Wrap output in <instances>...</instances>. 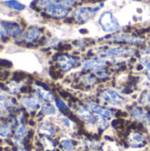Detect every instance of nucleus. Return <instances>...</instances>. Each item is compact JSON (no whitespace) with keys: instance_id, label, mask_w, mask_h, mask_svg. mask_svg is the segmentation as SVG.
Wrapping results in <instances>:
<instances>
[{"instance_id":"obj_1","label":"nucleus","mask_w":150,"mask_h":151,"mask_svg":"<svg viewBox=\"0 0 150 151\" xmlns=\"http://www.w3.org/2000/svg\"><path fill=\"white\" fill-rule=\"evenodd\" d=\"M99 25L106 32H113L120 27L118 19L110 12H105L100 16Z\"/></svg>"},{"instance_id":"obj_2","label":"nucleus","mask_w":150,"mask_h":151,"mask_svg":"<svg viewBox=\"0 0 150 151\" xmlns=\"http://www.w3.org/2000/svg\"><path fill=\"white\" fill-rule=\"evenodd\" d=\"M101 97L107 104L113 106H121L126 103V100L118 92L111 89H105L102 92Z\"/></svg>"},{"instance_id":"obj_3","label":"nucleus","mask_w":150,"mask_h":151,"mask_svg":"<svg viewBox=\"0 0 150 151\" xmlns=\"http://www.w3.org/2000/svg\"><path fill=\"white\" fill-rule=\"evenodd\" d=\"M99 7L97 8H91V7H80L76 9L73 12V16L77 21L80 22H86L90 19L95 12L98 11Z\"/></svg>"},{"instance_id":"obj_4","label":"nucleus","mask_w":150,"mask_h":151,"mask_svg":"<svg viewBox=\"0 0 150 151\" xmlns=\"http://www.w3.org/2000/svg\"><path fill=\"white\" fill-rule=\"evenodd\" d=\"M134 54V50L133 49H126V48H111L106 50L104 53H101L100 56H105L109 58H126L130 57Z\"/></svg>"},{"instance_id":"obj_5","label":"nucleus","mask_w":150,"mask_h":151,"mask_svg":"<svg viewBox=\"0 0 150 151\" xmlns=\"http://www.w3.org/2000/svg\"><path fill=\"white\" fill-rule=\"evenodd\" d=\"M2 26L4 27L6 35L12 36V37H17L21 35L22 30L19 27V25L16 22H10V21H1L0 22Z\"/></svg>"},{"instance_id":"obj_6","label":"nucleus","mask_w":150,"mask_h":151,"mask_svg":"<svg viewBox=\"0 0 150 151\" xmlns=\"http://www.w3.org/2000/svg\"><path fill=\"white\" fill-rule=\"evenodd\" d=\"M57 63L59 67L64 71V72H68L70 71L72 68H73V66L75 65V59L73 58H72L71 56L68 55H62L58 58L57 59Z\"/></svg>"},{"instance_id":"obj_7","label":"nucleus","mask_w":150,"mask_h":151,"mask_svg":"<svg viewBox=\"0 0 150 151\" xmlns=\"http://www.w3.org/2000/svg\"><path fill=\"white\" fill-rule=\"evenodd\" d=\"M82 67L86 70L91 71H101L105 67V62L100 59H88L82 64Z\"/></svg>"},{"instance_id":"obj_8","label":"nucleus","mask_w":150,"mask_h":151,"mask_svg":"<svg viewBox=\"0 0 150 151\" xmlns=\"http://www.w3.org/2000/svg\"><path fill=\"white\" fill-rule=\"evenodd\" d=\"M88 108H89L90 111H92L95 114H97L100 117H103V118H104L106 119H111L113 116V113H112L111 111H110L107 108H103V107H102V106H100L98 104H92V103L89 104Z\"/></svg>"},{"instance_id":"obj_9","label":"nucleus","mask_w":150,"mask_h":151,"mask_svg":"<svg viewBox=\"0 0 150 151\" xmlns=\"http://www.w3.org/2000/svg\"><path fill=\"white\" fill-rule=\"evenodd\" d=\"M128 142L132 147L134 148H141L146 144L144 137L138 133H132L128 137Z\"/></svg>"},{"instance_id":"obj_10","label":"nucleus","mask_w":150,"mask_h":151,"mask_svg":"<svg viewBox=\"0 0 150 151\" xmlns=\"http://www.w3.org/2000/svg\"><path fill=\"white\" fill-rule=\"evenodd\" d=\"M40 34H41L40 29L36 28V27H29V28L25 32V34H24V35H23V40H24L25 42H29V43L34 42H35V41L39 38Z\"/></svg>"},{"instance_id":"obj_11","label":"nucleus","mask_w":150,"mask_h":151,"mask_svg":"<svg viewBox=\"0 0 150 151\" xmlns=\"http://www.w3.org/2000/svg\"><path fill=\"white\" fill-rule=\"evenodd\" d=\"M23 105L29 111H34L39 108V103L38 100L34 96H26L22 99Z\"/></svg>"},{"instance_id":"obj_12","label":"nucleus","mask_w":150,"mask_h":151,"mask_svg":"<svg viewBox=\"0 0 150 151\" xmlns=\"http://www.w3.org/2000/svg\"><path fill=\"white\" fill-rule=\"evenodd\" d=\"M115 40L118 42H124L126 43H133V44L142 42V40L141 38L132 36L129 35H118L115 37Z\"/></svg>"},{"instance_id":"obj_13","label":"nucleus","mask_w":150,"mask_h":151,"mask_svg":"<svg viewBox=\"0 0 150 151\" xmlns=\"http://www.w3.org/2000/svg\"><path fill=\"white\" fill-rule=\"evenodd\" d=\"M36 93H37V96H38L39 98L43 99L46 102H51V101L54 100L53 95L51 94L50 91L48 90V88H38L36 90Z\"/></svg>"},{"instance_id":"obj_14","label":"nucleus","mask_w":150,"mask_h":151,"mask_svg":"<svg viewBox=\"0 0 150 151\" xmlns=\"http://www.w3.org/2000/svg\"><path fill=\"white\" fill-rule=\"evenodd\" d=\"M77 115L83 120L85 121H92L94 117L90 111L89 109L88 108H85V107H81L77 111Z\"/></svg>"},{"instance_id":"obj_15","label":"nucleus","mask_w":150,"mask_h":151,"mask_svg":"<svg viewBox=\"0 0 150 151\" xmlns=\"http://www.w3.org/2000/svg\"><path fill=\"white\" fill-rule=\"evenodd\" d=\"M40 133L45 135H52L55 133V127L49 122H44L41 125L39 128Z\"/></svg>"},{"instance_id":"obj_16","label":"nucleus","mask_w":150,"mask_h":151,"mask_svg":"<svg viewBox=\"0 0 150 151\" xmlns=\"http://www.w3.org/2000/svg\"><path fill=\"white\" fill-rule=\"evenodd\" d=\"M4 4L6 5V6L9 7V8L14 9V10H16V11H22V10H24V9L26 8V6H25L23 4L18 2L17 0H9V1H5V2H4Z\"/></svg>"},{"instance_id":"obj_17","label":"nucleus","mask_w":150,"mask_h":151,"mask_svg":"<svg viewBox=\"0 0 150 151\" xmlns=\"http://www.w3.org/2000/svg\"><path fill=\"white\" fill-rule=\"evenodd\" d=\"M133 118L137 120H144V119H149V116L148 114H146L140 108H135L133 109V112H132Z\"/></svg>"},{"instance_id":"obj_18","label":"nucleus","mask_w":150,"mask_h":151,"mask_svg":"<svg viewBox=\"0 0 150 151\" xmlns=\"http://www.w3.org/2000/svg\"><path fill=\"white\" fill-rule=\"evenodd\" d=\"M60 148L63 151H74L73 143L69 139H63L60 142Z\"/></svg>"},{"instance_id":"obj_19","label":"nucleus","mask_w":150,"mask_h":151,"mask_svg":"<svg viewBox=\"0 0 150 151\" xmlns=\"http://www.w3.org/2000/svg\"><path fill=\"white\" fill-rule=\"evenodd\" d=\"M42 111L45 115H54L56 114V109L50 104H44L42 105Z\"/></svg>"},{"instance_id":"obj_20","label":"nucleus","mask_w":150,"mask_h":151,"mask_svg":"<svg viewBox=\"0 0 150 151\" xmlns=\"http://www.w3.org/2000/svg\"><path fill=\"white\" fill-rule=\"evenodd\" d=\"M26 135H27V129L23 125H20L15 133V138L17 140H22L26 137Z\"/></svg>"},{"instance_id":"obj_21","label":"nucleus","mask_w":150,"mask_h":151,"mask_svg":"<svg viewBox=\"0 0 150 151\" xmlns=\"http://www.w3.org/2000/svg\"><path fill=\"white\" fill-rule=\"evenodd\" d=\"M11 133V128L7 125H4L0 128V135L3 137H7Z\"/></svg>"},{"instance_id":"obj_22","label":"nucleus","mask_w":150,"mask_h":151,"mask_svg":"<svg viewBox=\"0 0 150 151\" xmlns=\"http://www.w3.org/2000/svg\"><path fill=\"white\" fill-rule=\"evenodd\" d=\"M55 102H56L57 107L60 111H68V107H67L66 104L64 103V101H62V100H60V99H57V100H55Z\"/></svg>"},{"instance_id":"obj_23","label":"nucleus","mask_w":150,"mask_h":151,"mask_svg":"<svg viewBox=\"0 0 150 151\" xmlns=\"http://www.w3.org/2000/svg\"><path fill=\"white\" fill-rule=\"evenodd\" d=\"M42 144H43V146L46 148V149H49V150H53L54 149V144H53V142H51V141H50L48 138H42Z\"/></svg>"},{"instance_id":"obj_24","label":"nucleus","mask_w":150,"mask_h":151,"mask_svg":"<svg viewBox=\"0 0 150 151\" xmlns=\"http://www.w3.org/2000/svg\"><path fill=\"white\" fill-rule=\"evenodd\" d=\"M24 78H25V73H21V72H15V73H13V75H12V79H13L15 81H17V82L23 80Z\"/></svg>"},{"instance_id":"obj_25","label":"nucleus","mask_w":150,"mask_h":151,"mask_svg":"<svg viewBox=\"0 0 150 151\" xmlns=\"http://www.w3.org/2000/svg\"><path fill=\"white\" fill-rule=\"evenodd\" d=\"M0 66H4L6 68H10L12 66V63L8 61V60H4V59H0Z\"/></svg>"},{"instance_id":"obj_26","label":"nucleus","mask_w":150,"mask_h":151,"mask_svg":"<svg viewBox=\"0 0 150 151\" xmlns=\"http://www.w3.org/2000/svg\"><path fill=\"white\" fill-rule=\"evenodd\" d=\"M144 64H145V66H146V73H147V76H148V78L149 79L150 81V60L144 61Z\"/></svg>"},{"instance_id":"obj_27","label":"nucleus","mask_w":150,"mask_h":151,"mask_svg":"<svg viewBox=\"0 0 150 151\" xmlns=\"http://www.w3.org/2000/svg\"><path fill=\"white\" fill-rule=\"evenodd\" d=\"M5 34H6V32H5V30H4V27L2 26V24L0 23V41L3 40V38L5 36V35H4Z\"/></svg>"},{"instance_id":"obj_28","label":"nucleus","mask_w":150,"mask_h":151,"mask_svg":"<svg viewBox=\"0 0 150 151\" xmlns=\"http://www.w3.org/2000/svg\"><path fill=\"white\" fill-rule=\"evenodd\" d=\"M7 105H8V104H7L6 99L2 97V96H0V106L4 107V106H7Z\"/></svg>"},{"instance_id":"obj_29","label":"nucleus","mask_w":150,"mask_h":151,"mask_svg":"<svg viewBox=\"0 0 150 151\" xmlns=\"http://www.w3.org/2000/svg\"><path fill=\"white\" fill-rule=\"evenodd\" d=\"M17 151H27V150H26L25 149H23V148H19Z\"/></svg>"}]
</instances>
